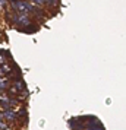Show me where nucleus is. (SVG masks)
Here are the masks:
<instances>
[{
    "label": "nucleus",
    "instance_id": "nucleus-1",
    "mask_svg": "<svg viewBox=\"0 0 126 130\" xmlns=\"http://www.w3.org/2000/svg\"><path fill=\"white\" fill-rule=\"evenodd\" d=\"M2 112H3V118L7 120V121H15L16 120V114H15L13 108H5Z\"/></svg>",
    "mask_w": 126,
    "mask_h": 130
},
{
    "label": "nucleus",
    "instance_id": "nucleus-2",
    "mask_svg": "<svg viewBox=\"0 0 126 130\" xmlns=\"http://www.w3.org/2000/svg\"><path fill=\"white\" fill-rule=\"evenodd\" d=\"M9 5V0H0V10H3Z\"/></svg>",
    "mask_w": 126,
    "mask_h": 130
}]
</instances>
